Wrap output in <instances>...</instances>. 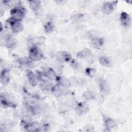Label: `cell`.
Wrapping results in <instances>:
<instances>
[{
  "label": "cell",
  "mask_w": 132,
  "mask_h": 132,
  "mask_svg": "<svg viewBox=\"0 0 132 132\" xmlns=\"http://www.w3.org/2000/svg\"><path fill=\"white\" fill-rule=\"evenodd\" d=\"M10 13L11 18L21 21L25 15V9L21 6H15L11 9Z\"/></svg>",
  "instance_id": "obj_1"
},
{
  "label": "cell",
  "mask_w": 132,
  "mask_h": 132,
  "mask_svg": "<svg viewBox=\"0 0 132 132\" xmlns=\"http://www.w3.org/2000/svg\"><path fill=\"white\" fill-rule=\"evenodd\" d=\"M28 53L29 58L34 61H39L43 57L42 51L36 45H33L31 46L29 50Z\"/></svg>",
  "instance_id": "obj_2"
},
{
  "label": "cell",
  "mask_w": 132,
  "mask_h": 132,
  "mask_svg": "<svg viewBox=\"0 0 132 132\" xmlns=\"http://www.w3.org/2000/svg\"><path fill=\"white\" fill-rule=\"evenodd\" d=\"M7 22L9 25L12 31L14 34L20 33L23 30L24 26L21 21L9 18L7 20Z\"/></svg>",
  "instance_id": "obj_3"
},
{
  "label": "cell",
  "mask_w": 132,
  "mask_h": 132,
  "mask_svg": "<svg viewBox=\"0 0 132 132\" xmlns=\"http://www.w3.org/2000/svg\"><path fill=\"white\" fill-rule=\"evenodd\" d=\"M75 110L78 114L84 115L89 111V106L85 102H80L77 103Z\"/></svg>",
  "instance_id": "obj_4"
},
{
  "label": "cell",
  "mask_w": 132,
  "mask_h": 132,
  "mask_svg": "<svg viewBox=\"0 0 132 132\" xmlns=\"http://www.w3.org/2000/svg\"><path fill=\"white\" fill-rule=\"evenodd\" d=\"M1 103L4 107L15 108L16 106L9 96L4 93H2L1 95Z\"/></svg>",
  "instance_id": "obj_5"
},
{
  "label": "cell",
  "mask_w": 132,
  "mask_h": 132,
  "mask_svg": "<svg viewBox=\"0 0 132 132\" xmlns=\"http://www.w3.org/2000/svg\"><path fill=\"white\" fill-rule=\"evenodd\" d=\"M56 57L58 60L61 62H68L72 60L71 55L65 51H59L56 53Z\"/></svg>",
  "instance_id": "obj_6"
},
{
  "label": "cell",
  "mask_w": 132,
  "mask_h": 132,
  "mask_svg": "<svg viewBox=\"0 0 132 132\" xmlns=\"http://www.w3.org/2000/svg\"><path fill=\"white\" fill-rule=\"evenodd\" d=\"M23 126L25 129L29 131H40V125L38 122H24Z\"/></svg>",
  "instance_id": "obj_7"
},
{
  "label": "cell",
  "mask_w": 132,
  "mask_h": 132,
  "mask_svg": "<svg viewBox=\"0 0 132 132\" xmlns=\"http://www.w3.org/2000/svg\"><path fill=\"white\" fill-rule=\"evenodd\" d=\"M117 2H106L104 3L102 7L103 12L107 14L112 13L115 9Z\"/></svg>",
  "instance_id": "obj_8"
},
{
  "label": "cell",
  "mask_w": 132,
  "mask_h": 132,
  "mask_svg": "<svg viewBox=\"0 0 132 132\" xmlns=\"http://www.w3.org/2000/svg\"><path fill=\"white\" fill-rule=\"evenodd\" d=\"M44 75L48 79L55 80L57 77V75L53 69L50 67H44L42 69V72Z\"/></svg>",
  "instance_id": "obj_9"
},
{
  "label": "cell",
  "mask_w": 132,
  "mask_h": 132,
  "mask_svg": "<svg viewBox=\"0 0 132 132\" xmlns=\"http://www.w3.org/2000/svg\"><path fill=\"white\" fill-rule=\"evenodd\" d=\"M0 79H1V82L3 85L5 86L8 84H9L10 79V77L9 71L8 69L6 68H4L2 70L1 72Z\"/></svg>",
  "instance_id": "obj_10"
},
{
  "label": "cell",
  "mask_w": 132,
  "mask_h": 132,
  "mask_svg": "<svg viewBox=\"0 0 132 132\" xmlns=\"http://www.w3.org/2000/svg\"><path fill=\"white\" fill-rule=\"evenodd\" d=\"M98 86L101 92L103 95H107L110 91L109 86L107 82L104 79H100L98 80Z\"/></svg>",
  "instance_id": "obj_11"
},
{
  "label": "cell",
  "mask_w": 132,
  "mask_h": 132,
  "mask_svg": "<svg viewBox=\"0 0 132 132\" xmlns=\"http://www.w3.org/2000/svg\"><path fill=\"white\" fill-rule=\"evenodd\" d=\"M27 77L28 82L32 87H35L37 85L39 80L37 74H35L31 71H28L27 72Z\"/></svg>",
  "instance_id": "obj_12"
},
{
  "label": "cell",
  "mask_w": 132,
  "mask_h": 132,
  "mask_svg": "<svg viewBox=\"0 0 132 132\" xmlns=\"http://www.w3.org/2000/svg\"><path fill=\"white\" fill-rule=\"evenodd\" d=\"M120 21L123 26L128 27L131 23V18L129 15L126 12L123 11L120 14Z\"/></svg>",
  "instance_id": "obj_13"
},
{
  "label": "cell",
  "mask_w": 132,
  "mask_h": 132,
  "mask_svg": "<svg viewBox=\"0 0 132 132\" xmlns=\"http://www.w3.org/2000/svg\"><path fill=\"white\" fill-rule=\"evenodd\" d=\"M104 124L107 130H110L114 128L117 126L116 121L111 118L106 117L104 119Z\"/></svg>",
  "instance_id": "obj_14"
},
{
  "label": "cell",
  "mask_w": 132,
  "mask_h": 132,
  "mask_svg": "<svg viewBox=\"0 0 132 132\" xmlns=\"http://www.w3.org/2000/svg\"><path fill=\"white\" fill-rule=\"evenodd\" d=\"M5 45L9 48H13L16 44V40L15 38L11 35L8 34L5 36Z\"/></svg>",
  "instance_id": "obj_15"
},
{
  "label": "cell",
  "mask_w": 132,
  "mask_h": 132,
  "mask_svg": "<svg viewBox=\"0 0 132 132\" xmlns=\"http://www.w3.org/2000/svg\"><path fill=\"white\" fill-rule=\"evenodd\" d=\"M56 81L57 82V85L62 88H67L70 85L69 80L64 76H57Z\"/></svg>",
  "instance_id": "obj_16"
},
{
  "label": "cell",
  "mask_w": 132,
  "mask_h": 132,
  "mask_svg": "<svg viewBox=\"0 0 132 132\" xmlns=\"http://www.w3.org/2000/svg\"><path fill=\"white\" fill-rule=\"evenodd\" d=\"M104 39L102 38L95 37L91 40V43L93 47L96 49L101 48L104 45Z\"/></svg>",
  "instance_id": "obj_17"
},
{
  "label": "cell",
  "mask_w": 132,
  "mask_h": 132,
  "mask_svg": "<svg viewBox=\"0 0 132 132\" xmlns=\"http://www.w3.org/2000/svg\"><path fill=\"white\" fill-rule=\"evenodd\" d=\"M28 3L30 8L33 11L37 12L40 9L41 5L40 1H29Z\"/></svg>",
  "instance_id": "obj_18"
},
{
  "label": "cell",
  "mask_w": 132,
  "mask_h": 132,
  "mask_svg": "<svg viewBox=\"0 0 132 132\" xmlns=\"http://www.w3.org/2000/svg\"><path fill=\"white\" fill-rule=\"evenodd\" d=\"M92 54V52L87 48H84L77 54V57L79 58H85L89 57Z\"/></svg>",
  "instance_id": "obj_19"
},
{
  "label": "cell",
  "mask_w": 132,
  "mask_h": 132,
  "mask_svg": "<svg viewBox=\"0 0 132 132\" xmlns=\"http://www.w3.org/2000/svg\"><path fill=\"white\" fill-rule=\"evenodd\" d=\"M99 63L103 67H108L111 65V61L109 58L106 56H101L98 59Z\"/></svg>",
  "instance_id": "obj_20"
},
{
  "label": "cell",
  "mask_w": 132,
  "mask_h": 132,
  "mask_svg": "<svg viewBox=\"0 0 132 132\" xmlns=\"http://www.w3.org/2000/svg\"><path fill=\"white\" fill-rule=\"evenodd\" d=\"M51 90L52 93L56 96H59L63 93V91L61 89V87L59 86L58 85L53 86Z\"/></svg>",
  "instance_id": "obj_21"
},
{
  "label": "cell",
  "mask_w": 132,
  "mask_h": 132,
  "mask_svg": "<svg viewBox=\"0 0 132 132\" xmlns=\"http://www.w3.org/2000/svg\"><path fill=\"white\" fill-rule=\"evenodd\" d=\"M82 97L88 101H90V100H94L95 98V94L92 91L87 90L83 93Z\"/></svg>",
  "instance_id": "obj_22"
},
{
  "label": "cell",
  "mask_w": 132,
  "mask_h": 132,
  "mask_svg": "<svg viewBox=\"0 0 132 132\" xmlns=\"http://www.w3.org/2000/svg\"><path fill=\"white\" fill-rule=\"evenodd\" d=\"M54 29V26L52 22H47L44 25V29L45 32L46 33L50 34L52 32Z\"/></svg>",
  "instance_id": "obj_23"
},
{
  "label": "cell",
  "mask_w": 132,
  "mask_h": 132,
  "mask_svg": "<svg viewBox=\"0 0 132 132\" xmlns=\"http://www.w3.org/2000/svg\"><path fill=\"white\" fill-rule=\"evenodd\" d=\"M96 73V70L95 69L92 68H87L85 70V74L89 76V77H93L95 74Z\"/></svg>",
  "instance_id": "obj_24"
},
{
  "label": "cell",
  "mask_w": 132,
  "mask_h": 132,
  "mask_svg": "<svg viewBox=\"0 0 132 132\" xmlns=\"http://www.w3.org/2000/svg\"><path fill=\"white\" fill-rule=\"evenodd\" d=\"M83 131H91L94 130V126H92V125H86L82 129Z\"/></svg>",
  "instance_id": "obj_25"
},
{
  "label": "cell",
  "mask_w": 132,
  "mask_h": 132,
  "mask_svg": "<svg viewBox=\"0 0 132 132\" xmlns=\"http://www.w3.org/2000/svg\"><path fill=\"white\" fill-rule=\"evenodd\" d=\"M3 30V24L2 23H1V32H2Z\"/></svg>",
  "instance_id": "obj_26"
}]
</instances>
